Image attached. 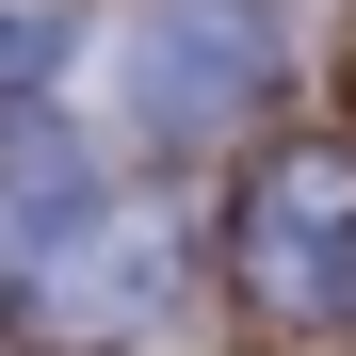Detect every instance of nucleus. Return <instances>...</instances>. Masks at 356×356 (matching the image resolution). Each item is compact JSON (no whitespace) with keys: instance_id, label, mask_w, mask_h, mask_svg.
Returning a JSON list of instances; mask_svg holds the SVG:
<instances>
[{"instance_id":"nucleus-1","label":"nucleus","mask_w":356,"mask_h":356,"mask_svg":"<svg viewBox=\"0 0 356 356\" xmlns=\"http://www.w3.org/2000/svg\"><path fill=\"white\" fill-rule=\"evenodd\" d=\"M81 130H130V146H195V130H243L259 81H275V33L243 0H113L81 33Z\"/></svg>"},{"instance_id":"nucleus-2","label":"nucleus","mask_w":356,"mask_h":356,"mask_svg":"<svg viewBox=\"0 0 356 356\" xmlns=\"http://www.w3.org/2000/svg\"><path fill=\"white\" fill-rule=\"evenodd\" d=\"M243 291L275 324H356V162L340 146H275L243 178Z\"/></svg>"},{"instance_id":"nucleus-3","label":"nucleus","mask_w":356,"mask_h":356,"mask_svg":"<svg viewBox=\"0 0 356 356\" xmlns=\"http://www.w3.org/2000/svg\"><path fill=\"white\" fill-rule=\"evenodd\" d=\"M162 291H178V211L97 195V211L49 227V259H33V324H49V340H130Z\"/></svg>"},{"instance_id":"nucleus-4","label":"nucleus","mask_w":356,"mask_h":356,"mask_svg":"<svg viewBox=\"0 0 356 356\" xmlns=\"http://www.w3.org/2000/svg\"><path fill=\"white\" fill-rule=\"evenodd\" d=\"M65 211H97V162L49 130V113H33V130H0V259H49V227H65Z\"/></svg>"}]
</instances>
